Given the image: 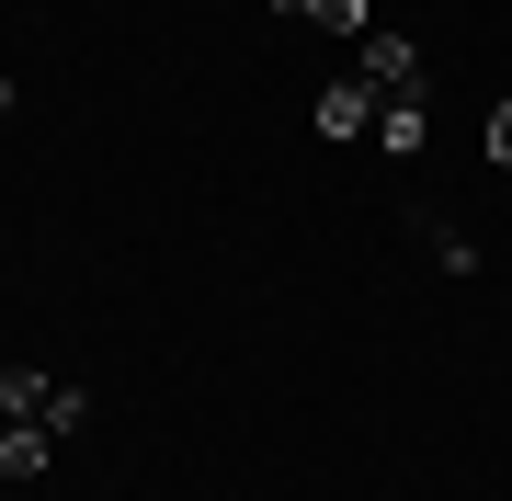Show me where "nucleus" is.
I'll use <instances>...</instances> for the list:
<instances>
[{"label": "nucleus", "mask_w": 512, "mask_h": 501, "mask_svg": "<svg viewBox=\"0 0 512 501\" xmlns=\"http://www.w3.org/2000/svg\"><path fill=\"white\" fill-rule=\"evenodd\" d=\"M0 422L80 433V422H92V388H80V376H46V365H0Z\"/></svg>", "instance_id": "obj_1"}, {"label": "nucleus", "mask_w": 512, "mask_h": 501, "mask_svg": "<svg viewBox=\"0 0 512 501\" xmlns=\"http://www.w3.org/2000/svg\"><path fill=\"white\" fill-rule=\"evenodd\" d=\"M353 80H376V92H421V46L399 35V23H365V35H353Z\"/></svg>", "instance_id": "obj_2"}, {"label": "nucleus", "mask_w": 512, "mask_h": 501, "mask_svg": "<svg viewBox=\"0 0 512 501\" xmlns=\"http://www.w3.org/2000/svg\"><path fill=\"white\" fill-rule=\"evenodd\" d=\"M308 126L330 137V149H342V137H376V80H353V69H342V80L308 103Z\"/></svg>", "instance_id": "obj_3"}, {"label": "nucleus", "mask_w": 512, "mask_h": 501, "mask_svg": "<svg viewBox=\"0 0 512 501\" xmlns=\"http://www.w3.org/2000/svg\"><path fill=\"white\" fill-rule=\"evenodd\" d=\"M421 126H433V114H421V92H376V149H421Z\"/></svg>", "instance_id": "obj_4"}, {"label": "nucleus", "mask_w": 512, "mask_h": 501, "mask_svg": "<svg viewBox=\"0 0 512 501\" xmlns=\"http://www.w3.org/2000/svg\"><path fill=\"white\" fill-rule=\"evenodd\" d=\"M421 251H433V274H478V240L456 217H421Z\"/></svg>", "instance_id": "obj_5"}, {"label": "nucleus", "mask_w": 512, "mask_h": 501, "mask_svg": "<svg viewBox=\"0 0 512 501\" xmlns=\"http://www.w3.org/2000/svg\"><path fill=\"white\" fill-rule=\"evenodd\" d=\"M274 12H285V23H330V35H365V23H376L365 0H274Z\"/></svg>", "instance_id": "obj_6"}, {"label": "nucleus", "mask_w": 512, "mask_h": 501, "mask_svg": "<svg viewBox=\"0 0 512 501\" xmlns=\"http://www.w3.org/2000/svg\"><path fill=\"white\" fill-rule=\"evenodd\" d=\"M46 456H57V433H23V422H0V479H35Z\"/></svg>", "instance_id": "obj_7"}, {"label": "nucleus", "mask_w": 512, "mask_h": 501, "mask_svg": "<svg viewBox=\"0 0 512 501\" xmlns=\"http://www.w3.org/2000/svg\"><path fill=\"white\" fill-rule=\"evenodd\" d=\"M490 160L512 171V103H490Z\"/></svg>", "instance_id": "obj_8"}]
</instances>
